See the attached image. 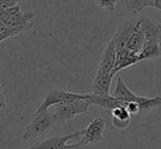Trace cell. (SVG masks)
<instances>
[{
  "label": "cell",
  "mask_w": 161,
  "mask_h": 149,
  "mask_svg": "<svg viewBox=\"0 0 161 149\" xmlns=\"http://www.w3.org/2000/svg\"><path fill=\"white\" fill-rule=\"evenodd\" d=\"M139 60L149 59V58H156L160 56V47L159 42H153V41H146L144 47L138 54Z\"/></svg>",
  "instance_id": "cell-14"
},
{
  "label": "cell",
  "mask_w": 161,
  "mask_h": 149,
  "mask_svg": "<svg viewBox=\"0 0 161 149\" xmlns=\"http://www.w3.org/2000/svg\"><path fill=\"white\" fill-rule=\"evenodd\" d=\"M33 25V22L23 24V25H11V24L4 23V22H0V43L11 36H15V35L21 34L25 31L31 30Z\"/></svg>",
  "instance_id": "cell-12"
},
{
  "label": "cell",
  "mask_w": 161,
  "mask_h": 149,
  "mask_svg": "<svg viewBox=\"0 0 161 149\" xmlns=\"http://www.w3.org/2000/svg\"><path fill=\"white\" fill-rule=\"evenodd\" d=\"M140 112H146L151 109L161 105V97H153V98H147V97H142V101L139 103Z\"/></svg>",
  "instance_id": "cell-16"
},
{
  "label": "cell",
  "mask_w": 161,
  "mask_h": 149,
  "mask_svg": "<svg viewBox=\"0 0 161 149\" xmlns=\"http://www.w3.org/2000/svg\"><path fill=\"white\" fill-rule=\"evenodd\" d=\"M156 0H125V8L129 12L138 14L148 7H155Z\"/></svg>",
  "instance_id": "cell-15"
},
{
  "label": "cell",
  "mask_w": 161,
  "mask_h": 149,
  "mask_svg": "<svg viewBox=\"0 0 161 149\" xmlns=\"http://www.w3.org/2000/svg\"><path fill=\"white\" fill-rule=\"evenodd\" d=\"M126 109H127V111L130 113L131 115H134V114H139V113H140V107H139V104H138L137 102H134V101H131V102H127Z\"/></svg>",
  "instance_id": "cell-19"
},
{
  "label": "cell",
  "mask_w": 161,
  "mask_h": 149,
  "mask_svg": "<svg viewBox=\"0 0 161 149\" xmlns=\"http://www.w3.org/2000/svg\"><path fill=\"white\" fill-rule=\"evenodd\" d=\"M112 123L113 126L116 127L117 130H126L131 124V119H115V117H112Z\"/></svg>",
  "instance_id": "cell-18"
},
{
  "label": "cell",
  "mask_w": 161,
  "mask_h": 149,
  "mask_svg": "<svg viewBox=\"0 0 161 149\" xmlns=\"http://www.w3.org/2000/svg\"><path fill=\"white\" fill-rule=\"evenodd\" d=\"M8 103H7V99L4 97V94L0 91V109H6Z\"/></svg>",
  "instance_id": "cell-21"
},
{
  "label": "cell",
  "mask_w": 161,
  "mask_h": 149,
  "mask_svg": "<svg viewBox=\"0 0 161 149\" xmlns=\"http://www.w3.org/2000/svg\"><path fill=\"white\" fill-rule=\"evenodd\" d=\"M86 128L82 130H78V132H74L72 134L65 135V136H56L48 138L46 141H42V143L35 144V145L31 146V147L26 149H78L81 147V143L78 141L77 144H72V145H68L67 141L70 139L78 138V137L85 135Z\"/></svg>",
  "instance_id": "cell-4"
},
{
  "label": "cell",
  "mask_w": 161,
  "mask_h": 149,
  "mask_svg": "<svg viewBox=\"0 0 161 149\" xmlns=\"http://www.w3.org/2000/svg\"><path fill=\"white\" fill-rule=\"evenodd\" d=\"M97 2V4L99 7L103 9H106L108 11H115L116 4L119 2V0H94Z\"/></svg>",
  "instance_id": "cell-17"
},
{
  "label": "cell",
  "mask_w": 161,
  "mask_h": 149,
  "mask_svg": "<svg viewBox=\"0 0 161 149\" xmlns=\"http://www.w3.org/2000/svg\"><path fill=\"white\" fill-rule=\"evenodd\" d=\"M139 25L144 33L146 41H153V42H159L160 33H161V24L155 22L148 17L139 18Z\"/></svg>",
  "instance_id": "cell-10"
},
{
  "label": "cell",
  "mask_w": 161,
  "mask_h": 149,
  "mask_svg": "<svg viewBox=\"0 0 161 149\" xmlns=\"http://www.w3.org/2000/svg\"><path fill=\"white\" fill-rule=\"evenodd\" d=\"M139 26V19L136 20H127L126 22H124L123 24L119 26L117 31L115 32L114 36L112 37L113 42L115 44V48H123L126 47L129 37L133 35V33Z\"/></svg>",
  "instance_id": "cell-7"
},
{
  "label": "cell",
  "mask_w": 161,
  "mask_h": 149,
  "mask_svg": "<svg viewBox=\"0 0 161 149\" xmlns=\"http://www.w3.org/2000/svg\"><path fill=\"white\" fill-rule=\"evenodd\" d=\"M115 60H116V48H115L113 40H111L106 45L101 56V59H100L97 74L94 77L93 85H92V93H110L111 83L114 77L113 70L115 67Z\"/></svg>",
  "instance_id": "cell-1"
},
{
  "label": "cell",
  "mask_w": 161,
  "mask_h": 149,
  "mask_svg": "<svg viewBox=\"0 0 161 149\" xmlns=\"http://www.w3.org/2000/svg\"><path fill=\"white\" fill-rule=\"evenodd\" d=\"M112 94L115 97V98L119 99V100H122V101H125V102H131V101H134V102L139 103L142 99V97L136 96L133 91L129 90V88L126 86V83L124 82L123 79H122L121 77L117 78L115 90Z\"/></svg>",
  "instance_id": "cell-11"
},
{
  "label": "cell",
  "mask_w": 161,
  "mask_h": 149,
  "mask_svg": "<svg viewBox=\"0 0 161 149\" xmlns=\"http://www.w3.org/2000/svg\"><path fill=\"white\" fill-rule=\"evenodd\" d=\"M145 43H146V37H145L139 25L137 30L133 33V35L129 37L127 44H126V48H128L129 51L134 52L136 54H139L140 51L142 49V47H144Z\"/></svg>",
  "instance_id": "cell-13"
},
{
  "label": "cell",
  "mask_w": 161,
  "mask_h": 149,
  "mask_svg": "<svg viewBox=\"0 0 161 149\" xmlns=\"http://www.w3.org/2000/svg\"><path fill=\"white\" fill-rule=\"evenodd\" d=\"M139 60V56L138 54L134 53V52L129 51L126 47L123 48H117L116 49V60H115V67L113 70V74H116L122 69L130 67L133 65L137 64Z\"/></svg>",
  "instance_id": "cell-9"
},
{
  "label": "cell",
  "mask_w": 161,
  "mask_h": 149,
  "mask_svg": "<svg viewBox=\"0 0 161 149\" xmlns=\"http://www.w3.org/2000/svg\"><path fill=\"white\" fill-rule=\"evenodd\" d=\"M88 94H81V93H75V92L69 91H63V90H53L51 91L46 97L44 101L38 105L36 112L48 110V108L55 107L60 103L70 102V101L76 100H87Z\"/></svg>",
  "instance_id": "cell-5"
},
{
  "label": "cell",
  "mask_w": 161,
  "mask_h": 149,
  "mask_svg": "<svg viewBox=\"0 0 161 149\" xmlns=\"http://www.w3.org/2000/svg\"><path fill=\"white\" fill-rule=\"evenodd\" d=\"M155 7L161 11V0H156V1H155Z\"/></svg>",
  "instance_id": "cell-22"
},
{
  "label": "cell",
  "mask_w": 161,
  "mask_h": 149,
  "mask_svg": "<svg viewBox=\"0 0 161 149\" xmlns=\"http://www.w3.org/2000/svg\"><path fill=\"white\" fill-rule=\"evenodd\" d=\"M104 130H105V122L101 117L93 119L86 128L83 138L80 141L81 145H94L104 138Z\"/></svg>",
  "instance_id": "cell-6"
},
{
  "label": "cell",
  "mask_w": 161,
  "mask_h": 149,
  "mask_svg": "<svg viewBox=\"0 0 161 149\" xmlns=\"http://www.w3.org/2000/svg\"><path fill=\"white\" fill-rule=\"evenodd\" d=\"M159 47H160V56H161V33H160V37H159Z\"/></svg>",
  "instance_id": "cell-23"
},
{
  "label": "cell",
  "mask_w": 161,
  "mask_h": 149,
  "mask_svg": "<svg viewBox=\"0 0 161 149\" xmlns=\"http://www.w3.org/2000/svg\"><path fill=\"white\" fill-rule=\"evenodd\" d=\"M90 103L87 100H76L70 102L60 103L55 105V113L53 114L55 123H65L76 116L88 112L90 109Z\"/></svg>",
  "instance_id": "cell-2"
},
{
  "label": "cell",
  "mask_w": 161,
  "mask_h": 149,
  "mask_svg": "<svg viewBox=\"0 0 161 149\" xmlns=\"http://www.w3.org/2000/svg\"><path fill=\"white\" fill-rule=\"evenodd\" d=\"M20 0H0V9H9L18 6Z\"/></svg>",
  "instance_id": "cell-20"
},
{
  "label": "cell",
  "mask_w": 161,
  "mask_h": 149,
  "mask_svg": "<svg viewBox=\"0 0 161 149\" xmlns=\"http://www.w3.org/2000/svg\"><path fill=\"white\" fill-rule=\"evenodd\" d=\"M55 122H54L53 114H51L48 112V110H44V111H40V112L35 111L33 115V119L26 126L25 130H24L23 135H22V138L24 141H29V139L41 136Z\"/></svg>",
  "instance_id": "cell-3"
},
{
  "label": "cell",
  "mask_w": 161,
  "mask_h": 149,
  "mask_svg": "<svg viewBox=\"0 0 161 149\" xmlns=\"http://www.w3.org/2000/svg\"><path fill=\"white\" fill-rule=\"evenodd\" d=\"M87 101L90 104H94V105H99L101 108L108 110H114L116 108L119 107H126L127 102L125 101H122L119 99L115 98L113 94L110 93H105V94H96V93H90L88 94V99Z\"/></svg>",
  "instance_id": "cell-8"
}]
</instances>
